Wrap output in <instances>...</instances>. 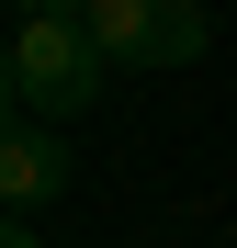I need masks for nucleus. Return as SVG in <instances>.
Segmentation results:
<instances>
[{
	"mask_svg": "<svg viewBox=\"0 0 237 248\" xmlns=\"http://www.w3.org/2000/svg\"><path fill=\"white\" fill-rule=\"evenodd\" d=\"M12 113L23 124H68V113H91L102 102V79H113V57L91 46V23H12Z\"/></svg>",
	"mask_w": 237,
	"mask_h": 248,
	"instance_id": "obj_1",
	"label": "nucleus"
},
{
	"mask_svg": "<svg viewBox=\"0 0 237 248\" xmlns=\"http://www.w3.org/2000/svg\"><path fill=\"white\" fill-rule=\"evenodd\" d=\"M79 23L113 68H192L204 57V0H91Z\"/></svg>",
	"mask_w": 237,
	"mask_h": 248,
	"instance_id": "obj_2",
	"label": "nucleus"
},
{
	"mask_svg": "<svg viewBox=\"0 0 237 248\" xmlns=\"http://www.w3.org/2000/svg\"><path fill=\"white\" fill-rule=\"evenodd\" d=\"M0 192H12V215H34V203L68 192V147L46 136V124H12V147H0Z\"/></svg>",
	"mask_w": 237,
	"mask_h": 248,
	"instance_id": "obj_3",
	"label": "nucleus"
},
{
	"mask_svg": "<svg viewBox=\"0 0 237 248\" xmlns=\"http://www.w3.org/2000/svg\"><path fill=\"white\" fill-rule=\"evenodd\" d=\"M12 12H23V23H79L91 0H12Z\"/></svg>",
	"mask_w": 237,
	"mask_h": 248,
	"instance_id": "obj_4",
	"label": "nucleus"
},
{
	"mask_svg": "<svg viewBox=\"0 0 237 248\" xmlns=\"http://www.w3.org/2000/svg\"><path fill=\"white\" fill-rule=\"evenodd\" d=\"M0 248H46V237H34V226H23V215H12V226H0Z\"/></svg>",
	"mask_w": 237,
	"mask_h": 248,
	"instance_id": "obj_5",
	"label": "nucleus"
}]
</instances>
